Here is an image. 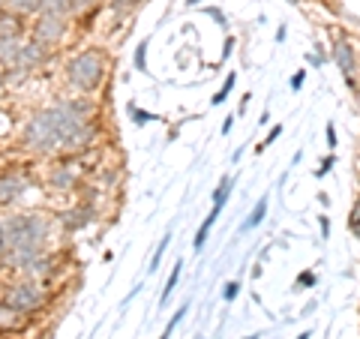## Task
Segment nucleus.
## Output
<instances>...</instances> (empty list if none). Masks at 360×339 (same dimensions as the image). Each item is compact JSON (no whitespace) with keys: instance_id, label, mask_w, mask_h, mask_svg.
<instances>
[{"instance_id":"nucleus-1","label":"nucleus","mask_w":360,"mask_h":339,"mask_svg":"<svg viewBox=\"0 0 360 339\" xmlns=\"http://www.w3.org/2000/svg\"><path fill=\"white\" fill-rule=\"evenodd\" d=\"M96 105L84 96H70L33 111L21 129V144L33 153H70L78 129L94 120Z\"/></svg>"},{"instance_id":"nucleus-30","label":"nucleus","mask_w":360,"mask_h":339,"mask_svg":"<svg viewBox=\"0 0 360 339\" xmlns=\"http://www.w3.org/2000/svg\"><path fill=\"white\" fill-rule=\"evenodd\" d=\"M6 255V237H4V222H0V258Z\"/></svg>"},{"instance_id":"nucleus-35","label":"nucleus","mask_w":360,"mask_h":339,"mask_svg":"<svg viewBox=\"0 0 360 339\" xmlns=\"http://www.w3.org/2000/svg\"><path fill=\"white\" fill-rule=\"evenodd\" d=\"M189 4H198V0H189Z\"/></svg>"},{"instance_id":"nucleus-20","label":"nucleus","mask_w":360,"mask_h":339,"mask_svg":"<svg viewBox=\"0 0 360 339\" xmlns=\"http://www.w3.org/2000/svg\"><path fill=\"white\" fill-rule=\"evenodd\" d=\"M348 229H352L357 234V241H360V198L354 201V207H352V217H348Z\"/></svg>"},{"instance_id":"nucleus-31","label":"nucleus","mask_w":360,"mask_h":339,"mask_svg":"<svg viewBox=\"0 0 360 339\" xmlns=\"http://www.w3.org/2000/svg\"><path fill=\"white\" fill-rule=\"evenodd\" d=\"M231 127H234V117H225V123H222V135H229Z\"/></svg>"},{"instance_id":"nucleus-16","label":"nucleus","mask_w":360,"mask_h":339,"mask_svg":"<svg viewBox=\"0 0 360 339\" xmlns=\"http://www.w3.org/2000/svg\"><path fill=\"white\" fill-rule=\"evenodd\" d=\"M186 312H189V303H180V309L172 315V321L165 324V331H162V336H160V339H172V333L177 331V324L184 321V315H186Z\"/></svg>"},{"instance_id":"nucleus-26","label":"nucleus","mask_w":360,"mask_h":339,"mask_svg":"<svg viewBox=\"0 0 360 339\" xmlns=\"http://www.w3.org/2000/svg\"><path fill=\"white\" fill-rule=\"evenodd\" d=\"M297 286L312 288V286H315V274H303V276H297Z\"/></svg>"},{"instance_id":"nucleus-14","label":"nucleus","mask_w":360,"mask_h":339,"mask_svg":"<svg viewBox=\"0 0 360 339\" xmlns=\"http://www.w3.org/2000/svg\"><path fill=\"white\" fill-rule=\"evenodd\" d=\"M180 274H184V262H174V270H172V276H168V282H165V291H162V298H160V307H165L168 300H172V291L177 288V279H180Z\"/></svg>"},{"instance_id":"nucleus-22","label":"nucleus","mask_w":360,"mask_h":339,"mask_svg":"<svg viewBox=\"0 0 360 339\" xmlns=\"http://www.w3.org/2000/svg\"><path fill=\"white\" fill-rule=\"evenodd\" d=\"M144 51H148V39L139 45V51H135V70L139 72H148V63H144Z\"/></svg>"},{"instance_id":"nucleus-7","label":"nucleus","mask_w":360,"mask_h":339,"mask_svg":"<svg viewBox=\"0 0 360 339\" xmlns=\"http://www.w3.org/2000/svg\"><path fill=\"white\" fill-rule=\"evenodd\" d=\"M27 186H30V180L25 172H18V168L4 172L0 174V205H13V201H18L27 192Z\"/></svg>"},{"instance_id":"nucleus-12","label":"nucleus","mask_w":360,"mask_h":339,"mask_svg":"<svg viewBox=\"0 0 360 339\" xmlns=\"http://www.w3.org/2000/svg\"><path fill=\"white\" fill-rule=\"evenodd\" d=\"M219 213H222V207H219V205H213V210L207 213V219L201 222V229L195 231V241H193V250H195V252L205 250V243H207V237H210V229H213V222L219 219Z\"/></svg>"},{"instance_id":"nucleus-6","label":"nucleus","mask_w":360,"mask_h":339,"mask_svg":"<svg viewBox=\"0 0 360 339\" xmlns=\"http://www.w3.org/2000/svg\"><path fill=\"white\" fill-rule=\"evenodd\" d=\"M45 58H49V45H42V42H37V39L30 37L25 45H21L18 60H15L13 70H9V78H13V75H18V78H21V72L33 70V66H39Z\"/></svg>"},{"instance_id":"nucleus-2","label":"nucleus","mask_w":360,"mask_h":339,"mask_svg":"<svg viewBox=\"0 0 360 339\" xmlns=\"http://www.w3.org/2000/svg\"><path fill=\"white\" fill-rule=\"evenodd\" d=\"M4 222V237L6 250H25V246H45L51 234V219L42 213H18V217H6Z\"/></svg>"},{"instance_id":"nucleus-27","label":"nucleus","mask_w":360,"mask_h":339,"mask_svg":"<svg viewBox=\"0 0 360 339\" xmlns=\"http://www.w3.org/2000/svg\"><path fill=\"white\" fill-rule=\"evenodd\" d=\"M333 162H336V160H333V156H328V160H324V162H321V168H319V177H324V174H328V172H330V168H333Z\"/></svg>"},{"instance_id":"nucleus-21","label":"nucleus","mask_w":360,"mask_h":339,"mask_svg":"<svg viewBox=\"0 0 360 339\" xmlns=\"http://www.w3.org/2000/svg\"><path fill=\"white\" fill-rule=\"evenodd\" d=\"M238 291H240V282H225V286H222V300L231 303L234 298H238Z\"/></svg>"},{"instance_id":"nucleus-25","label":"nucleus","mask_w":360,"mask_h":339,"mask_svg":"<svg viewBox=\"0 0 360 339\" xmlns=\"http://www.w3.org/2000/svg\"><path fill=\"white\" fill-rule=\"evenodd\" d=\"M303 82H307V72H295V75H291V90H300L303 87Z\"/></svg>"},{"instance_id":"nucleus-17","label":"nucleus","mask_w":360,"mask_h":339,"mask_svg":"<svg viewBox=\"0 0 360 339\" xmlns=\"http://www.w3.org/2000/svg\"><path fill=\"white\" fill-rule=\"evenodd\" d=\"M168 243H172V231H168L165 237H162V243L156 246V252H153V258H150V274H156V270H160V262H162V255H165V250H168Z\"/></svg>"},{"instance_id":"nucleus-18","label":"nucleus","mask_w":360,"mask_h":339,"mask_svg":"<svg viewBox=\"0 0 360 339\" xmlns=\"http://www.w3.org/2000/svg\"><path fill=\"white\" fill-rule=\"evenodd\" d=\"M135 6H139V0H115V4H111V13H115V15H127V13H132Z\"/></svg>"},{"instance_id":"nucleus-29","label":"nucleus","mask_w":360,"mask_h":339,"mask_svg":"<svg viewBox=\"0 0 360 339\" xmlns=\"http://www.w3.org/2000/svg\"><path fill=\"white\" fill-rule=\"evenodd\" d=\"M328 144H330V148H336V129H333V123H328Z\"/></svg>"},{"instance_id":"nucleus-9","label":"nucleus","mask_w":360,"mask_h":339,"mask_svg":"<svg viewBox=\"0 0 360 339\" xmlns=\"http://www.w3.org/2000/svg\"><path fill=\"white\" fill-rule=\"evenodd\" d=\"M58 219H60V225L66 231H78V229H84V225L94 219V207L90 205H75L72 210H63Z\"/></svg>"},{"instance_id":"nucleus-15","label":"nucleus","mask_w":360,"mask_h":339,"mask_svg":"<svg viewBox=\"0 0 360 339\" xmlns=\"http://www.w3.org/2000/svg\"><path fill=\"white\" fill-rule=\"evenodd\" d=\"M9 13L15 15H30V13H39V0H6Z\"/></svg>"},{"instance_id":"nucleus-32","label":"nucleus","mask_w":360,"mask_h":339,"mask_svg":"<svg viewBox=\"0 0 360 339\" xmlns=\"http://www.w3.org/2000/svg\"><path fill=\"white\" fill-rule=\"evenodd\" d=\"M243 339H262V333H252V336H243Z\"/></svg>"},{"instance_id":"nucleus-5","label":"nucleus","mask_w":360,"mask_h":339,"mask_svg":"<svg viewBox=\"0 0 360 339\" xmlns=\"http://www.w3.org/2000/svg\"><path fill=\"white\" fill-rule=\"evenodd\" d=\"M66 37V18L60 15H37L33 21V39L42 45H58Z\"/></svg>"},{"instance_id":"nucleus-11","label":"nucleus","mask_w":360,"mask_h":339,"mask_svg":"<svg viewBox=\"0 0 360 339\" xmlns=\"http://www.w3.org/2000/svg\"><path fill=\"white\" fill-rule=\"evenodd\" d=\"M75 13V4L72 0H39V15H60V18H70Z\"/></svg>"},{"instance_id":"nucleus-3","label":"nucleus","mask_w":360,"mask_h":339,"mask_svg":"<svg viewBox=\"0 0 360 339\" xmlns=\"http://www.w3.org/2000/svg\"><path fill=\"white\" fill-rule=\"evenodd\" d=\"M105 54L99 49H84L72 54L70 60H66V82H70V87H75L78 94H94V90L105 82Z\"/></svg>"},{"instance_id":"nucleus-8","label":"nucleus","mask_w":360,"mask_h":339,"mask_svg":"<svg viewBox=\"0 0 360 339\" xmlns=\"http://www.w3.org/2000/svg\"><path fill=\"white\" fill-rule=\"evenodd\" d=\"M333 60H336V66L342 70L345 84H348V87H354L357 60H354V49H352V42H348V39H336V45H333Z\"/></svg>"},{"instance_id":"nucleus-36","label":"nucleus","mask_w":360,"mask_h":339,"mask_svg":"<svg viewBox=\"0 0 360 339\" xmlns=\"http://www.w3.org/2000/svg\"><path fill=\"white\" fill-rule=\"evenodd\" d=\"M291 4H297V0H291Z\"/></svg>"},{"instance_id":"nucleus-33","label":"nucleus","mask_w":360,"mask_h":339,"mask_svg":"<svg viewBox=\"0 0 360 339\" xmlns=\"http://www.w3.org/2000/svg\"><path fill=\"white\" fill-rule=\"evenodd\" d=\"M309 336H312V333H309V331H307V333H300V336H297V339H309Z\"/></svg>"},{"instance_id":"nucleus-28","label":"nucleus","mask_w":360,"mask_h":339,"mask_svg":"<svg viewBox=\"0 0 360 339\" xmlns=\"http://www.w3.org/2000/svg\"><path fill=\"white\" fill-rule=\"evenodd\" d=\"M321 234H324V241L330 237V219L328 217H321Z\"/></svg>"},{"instance_id":"nucleus-34","label":"nucleus","mask_w":360,"mask_h":339,"mask_svg":"<svg viewBox=\"0 0 360 339\" xmlns=\"http://www.w3.org/2000/svg\"><path fill=\"white\" fill-rule=\"evenodd\" d=\"M0 90H4V78H0Z\"/></svg>"},{"instance_id":"nucleus-19","label":"nucleus","mask_w":360,"mask_h":339,"mask_svg":"<svg viewBox=\"0 0 360 339\" xmlns=\"http://www.w3.org/2000/svg\"><path fill=\"white\" fill-rule=\"evenodd\" d=\"M234 82H238V78H234V75H229V78H225V84H222V90H219V94H217V96H213V99H210V103H213V105H222V103H225V96H229V90L234 87Z\"/></svg>"},{"instance_id":"nucleus-10","label":"nucleus","mask_w":360,"mask_h":339,"mask_svg":"<svg viewBox=\"0 0 360 339\" xmlns=\"http://www.w3.org/2000/svg\"><path fill=\"white\" fill-rule=\"evenodd\" d=\"M78 174H82V172H75L70 162H60V165H54L51 172H49V184H51L54 189L66 192V189H72V186L78 184Z\"/></svg>"},{"instance_id":"nucleus-24","label":"nucleus","mask_w":360,"mask_h":339,"mask_svg":"<svg viewBox=\"0 0 360 339\" xmlns=\"http://www.w3.org/2000/svg\"><path fill=\"white\" fill-rule=\"evenodd\" d=\"M279 135H283V127H279V123H276V127H274V129H270V132H267V139H264L262 144H258V148H255V151H258V153H262V151L267 148V144H274V141L279 139Z\"/></svg>"},{"instance_id":"nucleus-4","label":"nucleus","mask_w":360,"mask_h":339,"mask_svg":"<svg viewBox=\"0 0 360 339\" xmlns=\"http://www.w3.org/2000/svg\"><path fill=\"white\" fill-rule=\"evenodd\" d=\"M0 303L18 315H27L49 303V291H45L42 282H37V279H15L0 288Z\"/></svg>"},{"instance_id":"nucleus-13","label":"nucleus","mask_w":360,"mask_h":339,"mask_svg":"<svg viewBox=\"0 0 360 339\" xmlns=\"http://www.w3.org/2000/svg\"><path fill=\"white\" fill-rule=\"evenodd\" d=\"M264 217H267V198H258V205L252 207V213L246 217V222L240 225V231L246 234V231H252V229H258V225L264 222Z\"/></svg>"},{"instance_id":"nucleus-23","label":"nucleus","mask_w":360,"mask_h":339,"mask_svg":"<svg viewBox=\"0 0 360 339\" xmlns=\"http://www.w3.org/2000/svg\"><path fill=\"white\" fill-rule=\"evenodd\" d=\"M129 115H132V120L139 123V127H144V123L153 120V115H148V111H141V108H135V105H129Z\"/></svg>"}]
</instances>
